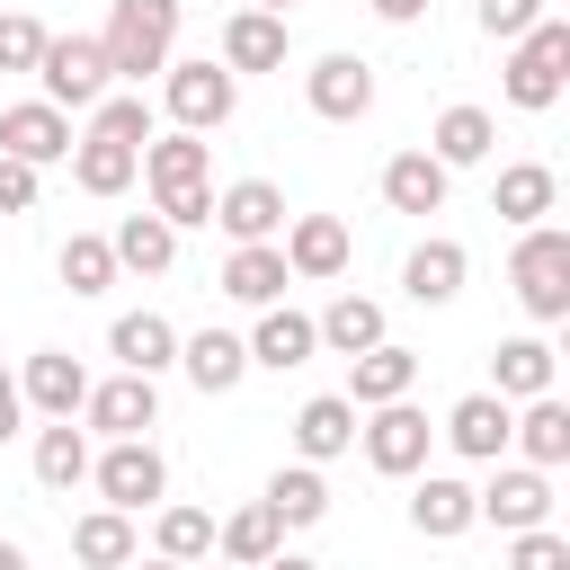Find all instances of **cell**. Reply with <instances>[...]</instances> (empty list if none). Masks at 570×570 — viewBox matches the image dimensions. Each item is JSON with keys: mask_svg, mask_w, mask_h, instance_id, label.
<instances>
[{"mask_svg": "<svg viewBox=\"0 0 570 570\" xmlns=\"http://www.w3.org/2000/svg\"><path fill=\"white\" fill-rule=\"evenodd\" d=\"M89 481H98V508H125V517L169 499V463L151 436H107V454H89Z\"/></svg>", "mask_w": 570, "mask_h": 570, "instance_id": "obj_4", "label": "cell"}, {"mask_svg": "<svg viewBox=\"0 0 570 570\" xmlns=\"http://www.w3.org/2000/svg\"><path fill=\"white\" fill-rule=\"evenodd\" d=\"M294 53V27L276 9H232L223 18V71H285Z\"/></svg>", "mask_w": 570, "mask_h": 570, "instance_id": "obj_13", "label": "cell"}, {"mask_svg": "<svg viewBox=\"0 0 570 570\" xmlns=\"http://www.w3.org/2000/svg\"><path fill=\"white\" fill-rule=\"evenodd\" d=\"M490 392H499V401L552 392V347H543V338H499V347H490Z\"/></svg>", "mask_w": 570, "mask_h": 570, "instance_id": "obj_31", "label": "cell"}, {"mask_svg": "<svg viewBox=\"0 0 570 570\" xmlns=\"http://www.w3.org/2000/svg\"><path fill=\"white\" fill-rule=\"evenodd\" d=\"M36 481H45V490H80V481H89V428H80V419H53V428L36 436Z\"/></svg>", "mask_w": 570, "mask_h": 570, "instance_id": "obj_35", "label": "cell"}, {"mask_svg": "<svg viewBox=\"0 0 570 570\" xmlns=\"http://www.w3.org/2000/svg\"><path fill=\"white\" fill-rule=\"evenodd\" d=\"M107 356L125 365V374H169L178 365V330L160 321V312H116V330H107Z\"/></svg>", "mask_w": 570, "mask_h": 570, "instance_id": "obj_24", "label": "cell"}, {"mask_svg": "<svg viewBox=\"0 0 570 570\" xmlns=\"http://www.w3.org/2000/svg\"><path fill=\"white\" fill-rule=\"evenodd\" d=\"M508 410H517V401H499V392H463L436 436H445L463 463H499V454H508Z\"/></svg>", "mask_w": 570, "mask_h": 570, "instance_id": "obj_17", "label": "cell"}, {"mask_svg": "<svg viewBox=\"0 0 570 570\" xmlns=\"http://www.w3.org/2000/svg\"><path fill=\"white\" fill-rule=\"evenodd\" d=\"M71 178H80V196H125L142 178V151L134 142H107V134H80L71 142Z\"/></svg>", "mask_w": 570, "mask_h": 570, "instance_id": "obj_30", "label": "cell"}, {"mask_svg": "<svg viewBox=\"0 0 570 570\" xmlns=\"http://www.w3.org/2000/svg\"><path fill=\"white\" fill-rule=\"evenodd\" d=\"M508 285L534 321H570V232L561 223H525L517 232V258H508Z\"/></svg>", "mask_w": 570, "mask_h": 570, "instance_id": "obj_3", "label": "cell"}, {"mask_svg": "<svg viewBox=\"0 0 570 570\" xmlns=\"http://www.w3.org/2000/svg\"><path fill=\"white\" fill-rule=\"evenodd\" d=\"M214 232L223 240H276L285 232V187L276 178H232L214 196Z\"/></svg>", "mask_w": 570, "mask_h": 570, "instance_id": "obj_14", "label": "cell"}, {"mask_svg": "<svg viewBox=\"0 0 570 570\" xmlns=\"http://www.w3.org/2000/svg\"><path fill=\"white\" fill-rule=\"evenodd\" d=\"M107 249H116V267H142V276H160V267L178 258V232H169L160 214H125V223L107 232Z\"/></svg>", "mask_w": 570, "mask_h": 570, "instance_id": "obj_36", "label": "cell"}, {"mask_svg": "<svg viewBox=\"0 0 570 570\" xmlns=\"http://www.w3.org/2000/svg\"><path fill=\"white\" fill-rule=\"evenodd\" d=\"M125 570H187V561H160V552H151V561H142V552H134V561H125Z\"/></svg>", "mask_w": 570, "mask_h": 570, "instance_id": "obj_48", "label": "cell"}, {"mask_svg": "<svg viewBox=\"0 0 570 570\" xmlns=\"http://www.w3.org/2000/svg\"><path fill=\"white\" fill-rule=\"evenodd\" d=\"M36 89H45V107H98L107 89H116V71H107V45L98 36H45V53H36Z\"/></svg>", "mask_w": 570, "mask_h": 570, "instance_id": "obj_5", "label": "cell"}, {"mask_svg": "<svg viewBox=\"0 0 570 570\" xmlns=\"http://www.w3.org/2000/svg\"><path fill=\"white\" fill-rule=\"evenodd\" d=\"M80 419H89V436H151V428H160V383L116 365L107 383H89Z\"/></svg>", "mask_w": 570, "mask_h": 570, "instance_id": "obj_9", "label": "cell"}, {"mask_svg": "<svg viewBox=\"0 0 570 570\" xmlns=\"http://www.w3.org/2000/svg\"><path fill=\"white\" fill-rule=\"evenodd\" d=\"M419 490H410V525L428 534V543H454V534H472L481 517H472V481H454V472H410Z\"/></svg>", "mask_w": 570, "mask_h": 570, "instance_id": "obj_20", "label": "cell"}, {"mask_svg": "<svg viewBox=\"0 0 570 570\" xmlns=\"http://www.w3.org/2000/svg\"><path fill=\"white\" fill-rule=\"evenodd\" d=\"M18 401L45 410V419H80V401H89V365H80L71 347H36V356L18 365Z\"/></svg>", "mask_w": 570, "mask_h": 570, "instance_id": "obj_12", "label": "cell"}, {"mask_svg": "<svg viewBox=\"0 0 570 570\" xmlns=\"http://www.w3.org/2000/svg\"><path fill=\"white\" fill-rule=\"evenodd\" d=\"M0 570H27V552H18V543H9V534H0Z\"/></svg>", "mask_w": 570, "mask_h": 570, "instance_id": "obj_49", "label": "cell"}, {"mask_svg": "<svg viewBox=\"0 0 570 570\" xmlns=\"http://www.w3.org/2000/svg\"><path fill=\"white\" fill-rule=\"evenodd\" d=\"M552 0H481V36H499V45H517L534 18H543Z\"/></svg>", "mask_w": 570, "mask_h": 570, "instance_id": "obj_43", "label": "cell"}, {"mask_svg": "<svg viewBox=\"0 0 570 570\" xmlns=\"http://www.w3.org/2000/svg\"><path fill=\"white\" fill-rule=\"evenodd\" d=\"M178 374H187L205 401H223V392H240V374H249V347H240L232 330H196V338H178Z\"/></svg>", "mask_w": 570, "mask_h": 570, "instance_id": "obj_25", "label": "cell"}, {"mask_svg": "<svg viewBox=\"0 0 570 570\" xmlns=\"http://www.w3.org/2000/svg\"><path fill=\"white\" fill-rule=\"evenodd\" d=\"M18 419H27V401H18V374H0V445L18 436Z\"/></svg>", "mask_w": 570, "mask_h": 570, "instance_id": "obj_46", "label": "cell"}, {"mask_svg": "<svg viewBox=\"0 0 570 570\" xmlns=\"http://www.w3.org/2000/svg\"><path fill=\"white\" fill-rule=\"evenodd\" d=\"M160 107H169L178 134H214V125H232V107H240V71H223L214 53H205V62H169V71H160Z\"/></svg>", "mask_w": 570, "mask_h": 570, "instance_id": "obj_6", "label": "cell"}, {"mask_svg": "<svg viewBox=\"0 0 570 570\" xmlns=\"http://www.w3.org/2000/svg\"><path fill=\"white\" fill-rule=\"evenodd\" d=\"M36 53H45V27L27 9H0V71H36Z\"/></svg>", "mask_w": 570, "mask_h": 570, "instance_id": "obj_42", "label": "cell"}, {"mask_svg": "<svg viewBox=\"0 0 570 570\" xmlns=\"http://www.w3.org/2000/svg\"><path fill=\"white\" fill-rule=\"evenodd\" d=\"M561 80H570V18H552V9H543V18L517 36V53H508L499 89H508V107L543 116V107H561Z\"/></svg>", "mask_w": 570, "mask_h": 570, "instance_id": "obj_2", "label": "cell"}, {"mask_svg": "<svg viewBox=\"0 0 570 570\" xmlns=\"http://www.w3.org/2000/svg\"><path fill=\"white\" fill-rule=\"evenodd\" d=\"M508 570H570V534H552V525L508 534Z\"/></svg>", "mask_w": 570, "mask_h": 570, "instance_id": "obj_41", "label": "cell"}, {"mask_svg": "<svg viewBox=\"0 0 570 570\" xmlns=\"http://www.w3.org/2000/svg\"><path fill=\"white\" fill-rule=\"evenodd\" d=\"M142 178H151V196H169V187H214V142L169 125V134L142 142Z\"/></svg>", "mask_w": 570, "mask_h": 570, "instance_id": "obj_21", "label": "cell"}, {"mask_svg": "<svg viewBox=\"0 0 570 570\" xmlns=\"http://www.w3.org/2000/svg\"><path fill=\"white\" fill-rule=\"evenodd\" d=\"M258 499L276 508V525H285V534H294V525H321V517H330V481H321V463H285V472H276V481H267Z\"/></svg>", "mask_w": 570, "mask_h": 570, "instance_id": "obj_34", "label": "cell"}, {"mask_svg": "<svg viewBox=\"0 0 570 570\" xmlns=\"http://www.w3.org/2000/svg\"><path fill=\"white\" fill-rule=\"evenodd\" d=\"M463 276H472V249H463V240H445V232H436V240H419V249L401 258V294H410V303H454V294H463Z\"/></svg>", "mask_w": 570, "mask_h": 570, "instance_id": "obj_23", "label": "cell"}, {"mask_svg": "<svg viewBox=\"0 0 570 570\" xmlns=\"http://www.w3.org/2000/svg\"><path fill=\"white\" fill-rule=\"evenodd\" d=\"M285 285H294V267H285L276 240H232V258H223V294L232 303L267 312V303H285Z\"/></svg>", "mask_w": 570, "mask_h": 570, "instance_id": "obj_18", "label": "cell"}, {"mask_svg": "<svg viewBox=\"0 0 570 570\" xmlns=\"http://www.w3.org/2000/svg\"><path fill=\"white\" fill-rule=\"evenodd\" d=\"M356 445H365V463H374V472L410 481V472H428L436 428H428V410H410V401H374V410H356Z\"/></svg>", "mask_w": 570, "mask_h": 570, "instance_id": "obj_7", "label": "cell"}, {"mask_svg": "<svg viewBox=\"0 0 570 570\" xmlns=\"http://www.w3.org/2000/svg\"><path fill=\"white\" fill-rule=\"evenodd\" d=\"M276 249H285V267H294V276L330 285V276H347V249H356V240H347V223H338V214H294Z\"/></svg>", "mask_w": 570, "mask_h": 570, "instance_id": "obj_15", "label": "cell"}, {"mask_svg": "<svg viewBox=\"0 0 570 570\" xmlns=\"http://www.w3.org/2000/svg\"><path fill=\"white\" fill-rule=\"evenodd\" d=\"M508 445H517L534 472H561V463H570V410H561V392H534L525 410H508Z\"/></svg>", "mask_w": 570, "mask_h": 570, "instance_id": "obj_19", "label": "cell"}, {"mask_svg": "<svg viewBox=\"0 0 570 570\" xmlns=\"http://www.w3.org/2000/svg\"><path fill=\"white\" fill-rule=\"evenodd\" d=\"M71 116L62 107H45V98H27V107H0V151L9 160H27V169H53V160H71Z\"/></svg>", "mask_w": 570, "mask_h": 570, "instance_id": "obj_11", "label": "cell"}, {"mask_svg": "<svg viewBox=\"0 0 570 570\" xmlns=\"http://www.w3.org/2000/svg\"><path fill=\"white\" fill-rule=\"evenodd\" d=\"M312 330H321L330 356H365V347L383 338V303H374V294H338L330 312H312Z\"/></svg>", "mask_w": 570, "mask_h": 570, "instance_id": "obj_33", "label": "cell"}, {"mask_svg": "<svg viewBox=\"0 0 570 570\" xmlns=\"http://www.w3.org/2000/svg\"><path fill=\"white\" fill-rule=\"evenodd\" d=\"M258 570H321V561H303V552H267Z\"/></svg>", "mask_w": 570, "mask_h": 570, "instance_id": "obj_47", "label": "cell"}, {"mask_svg": "<svg viewBox=\"0 0 570 570\" xmlns=\"http://www.w3.org/2000/svg\"><path fill=\"white\" fill-rule=\"evenodd\" d=\"M178 18H187V0H116V9H107V27H98L107 71H116V80H134V89H142L151 71H169Z\"/></svg>", "mask_w": 570, "mask_h": 570, "instance_id": "obj_1", "label": "cell"}, {"mask_svg": "<svg viewBox=\"0 0 570 570\" xmlns=\"http://www.w3.org/2000/svg\"><path fill=\"white\" fill-rule=\"evenodd\" d=\"M53 267H62V285H71V294H107V285H116V249H107L98 232H71Z\"/></svg>", "mask_w": 570, "mask_h": 570, "instance_id": "obj_40", "label": "cell"}, {"mask_svg": "<svg viewBox=\"0 0 570 570\" xmlns=\"http://www.w3.org/2000/svg\"><path fill=\"white\" fill-rule=\"evenodd\" d=\"M240 347H249V365H267V374H294V365H312V356H321V330H312V312H294V303H267V312H258V330H249Z\"/></svg>", "mask_w": 570, "mask_h": 570, "instance_id": "obj_16", "label": "cell"}, {"mask_svg": "<svg viewBox=\"0 0 570 570\" xmlns=\"http://www.w3.org/2000/svg\"><path fill=\"white\" fill-rule=\"evenodd\" d=\"M303 98H312L321 125H356V116H374V62L365 53H321L303 71Z\"/></svg>", "mask_w": 570, "mask_h": 570, "instance_id": "obj_10", "label": "cell"}, {"mask_svg": "<svg viewBox=\"0 0 570 570\" xmlns=\"http://www.w3.org/2000/svg\"><path fill=\"white\" fill-rule=\"evenodd\" d=\"M0 214H36V169L0 151Z\"/></svg>", "mask_w": 570, "mask_h": 570, "instance_id": "obj_44", "label": "cell"}, {"mask_svg": "<svg viewBox=\"0 0 570 570\" xmlns=\"http://www.w3.org/2000/svg\"><path fill=\"white\" fill-rule=\"evenodd\" d=\"M151 543H160V561H205L214 552V508H187V499H169L160 517H151Z\"/></svg>", "mask_w": 570, "mask_h": 570, "instance_id": "obj_37", "label": "cell"}, {"mask_svg": "<svg viewBox=\"0 0 570 570\" xmlns=\"http://www.w3.org/2000/svg\"><path fill=\"white\" fill-rule=\"evenodd\" d=\"M490 142H499V116H490V107H472V98H463V107H445V116H436V134H428V151H436L445 169H481V160H490Z\"/></svg>", "mask_w": 570, "mask_h": 570, "instance_id": "obj_29", "label": "cell"}, {"mask_svg": "<svg viewBox=\"0 0 570 570\" xmlns=\"http://www.w3.org/2000/svg\"><path fill=\"white\" fill-rule=\"evenodd\" d=\"M356 445V401L347 392H312L303 410H294V454L303 463H338Z\"/></svg>", "mask_w": 570, "mask_h": 570, "instance_id": "obj_26", "label": "cell"}, {"mask_svg": "<svg viewBox=\"0 0 570 570\" xmlns=\"http://www.w3.org/2000/svg\"><path fill=\"white\" fill-rule=\"evenodd\" d=\"M89 134L134 142V151H142V142H151V98H142V89H107V98L89 107Z\"/></svg>", "mask_w": 570, "mask_h": 570, "instance_id": "obj_39", "label": "cell"}, {"mask_svg": "<svg viewBox=\"0 0 570 570\" xmlns=\"http://www.w3.org/2000/svg\"><path fill=\"white\" fill-rule=\"evenodd\" d=\"M472 517L499 525V534L552 525V472H534V463H490V481L472 490Z\"/></svg>", "mask_w": 570, "mask_h": 570, "instance_id": "obj_8", "label": "cell"}, {"mask_svg": "<svg viewBox=\"0 0 570 570\" xmlns=\"http://www.w3.org/2000/svg\"><path fill=\"white\" fill-rule=\"evenodd\" d=\"M410 383H419V356L392 347V338H374L365 356H347V401H356V410H374V401H410Z\"/></svg>", "mask_w": 570, "mask_h": 570, "instance_id": "obj_28", "label": "cell"}, {"mask_svg": "<svg viewBox=\"0 0 570 570\" xmlns=\"http://www.w3.org/2000/svg\"><path fill=\"white\" fill-rule=\"evenodd\" d=\"M214 552H223V561H240V570H258L267 552H285V525H276V508H267V499L232 508V517L214 525Z\"/></svg>", "mask_w": 570, "mask_h": 570, "instance_id": "obj_32", "label": "cell"}, {"mask_svg": "<svg viewBox=\"0 0 570 570\" xmlns=\"http://www.w3.org/2000/svg\"><path fill=\"white\" fill-rule=\"evenodd\" d=\"M445 187H454V169L436 151H392L383 160V205L392 214H445Z\"/></svg>", "mask_w": 570, "mask_h": 570, "instance_id": "obj_22", "label": "cell"}, {"mask_svg": "<svg viewBox=\"0 0 570 570\" xmlns=\"http://www.w3.org/2000/svg\"><path fill=\"white\" fill-rule=\"evenodd\" d=\"M71 552H80L89 570H125V561H134V517H125V508H89V517L71 525Z\"/></svg>", "mask_w": 570, "mask_h": 570, "instance_id": "obj_38", "label": "cell"}, {"mask_svg": "<svg viewBox=\"0 0 570 570\" xmlns=\"http://www.w3.org/2000/svg\"><path fill=\"white\" fill-rule=\"evenodd\" d=\"M365 9H374L383 27H419V18H428V0H365Z\"/></svg>", "mask_w": 570, "mask_h": 570, "instance_id": "obj_45", "label": "cell"}, {"mask_svg": "<svg viewBox=\"0 0 570 570\" xmlns=\"http://www.w3.org/2000/svg\"><path fill=\"white\" fill-rule=\"evenodd\" d=\"M552 205H561V178H552L543 160H508L499 187H490V214L517 223V232H525V223H552Z\"/></svg>", "mask_w": 570, "mask_h": 570, "instance_id": "obj_27", "label": "cell"}, {"mask_svg": "<svg viewBox=\"0 0 570 570\" xmlns=\"http://www.w3.org/2000/svg\"><path fill=\"white\" fill-rule=\"evenodd\" d=\"M249 9H276V18H285V9H294V0H249Z\"/></svg>", "mask_w": 570, "mask_h": 570, "instance_id": "obj_50", "label": "cell"}]
</instances>
